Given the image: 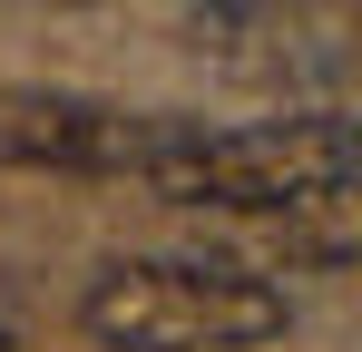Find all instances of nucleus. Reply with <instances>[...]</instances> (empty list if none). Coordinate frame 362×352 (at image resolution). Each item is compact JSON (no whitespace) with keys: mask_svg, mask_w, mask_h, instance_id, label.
<instances>
[{"mask_svg":"<svg viewBox=\"0 0 362 352\" xmlns=\"http://www.w3.org/2000/svg\"><path fill=\"white\" fill-rule=\"evenodd\" d=\"M137 176L177 206H226V216H284L323 186H353L362 176V147L343 117H284V127H167L147 137Z\"/></svg>","mask_w":362,"mask_h":352,"instance_id":"f257e3e1","label":"nucleus"},{"mask_svg":"<svg viewBox=\"0 0 362 352\" xmlns=\"http://www.w3.org/2000/svg\"><path fill=\"white\" fill-rule=\"evenodd\" d=\"M294 313L264 274H235V264H98L88 293H78V333L98 352H245L274 343Z\"/></svg>","mask_w":362,"mask_h":352,"instance_id":"f03ea898","label":"nucleus"},{"mask_svg":"<svg viewBox=\"0 0 362 352\" xmlns=\"http://www.w3.org/2000/svg\"><path fill=\"white\" fill-rule=\"evenodd\" d=\"M157 117L78 98V88H0V167L40 176H137Z\"/></svg>","mask_w":362,"mask_h":352,"instance_id":"7ed1b4c3","label":"nucleus"},{"mask_svg":"<svg viewBox=\"0 0 362 352\" xmlns=\"http://www.w3.org/2000/svg\"><path fill=\"white\" fill-rule=\"evenodd\" d=\"M284 254H303V264H353L362 254V196L353 186H323V196L284 206Z\"/></svg>","mask_w":362,"mask_h":352,"instance_id":"20e7f679","label":"nucleus"}]
</instances>
